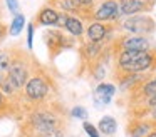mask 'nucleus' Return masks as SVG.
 Returning a JSON list of instances; mask_svg holds the SVG:
<instances>
[{"label": "nucleus", "instance_id": "obj_16", "mask_svg": "<svg viewBox=\"0 0 156 137\" xmlns=\"http://www.w3.org/2000/svg\"><path fill=\"white\" fill-rule=\"evenodd\" d=\"M116 129H118V122H116V119H112L109 115L102 117L98 124V130L102 135H112V134H116Z\"/></svg>", "mask_w": 156, "mask_h": 137}, {"label": "nucleus", "instance_id": "obj_15", "mask_svg": "<svg viewBox=\"0 0 156 137\" xmlns=\"http://www.w3.org/2000/svg\"><path fill=\"white\" fill-rule=\"evenodd\" d=\"M102 0H76L79 7V13L77 17L82 20V22H91V13L96 7L101 3Z\"/></svg>", "mask_w": 156, "mask_h": 137}, {"label": "nucleus", "instance_id": "obj_3", "mask_svg": "<svg viewBox=\"0 0 156 137\" xmlns=\"http://www.w3.org/2000/svg\"><path fill=\"white\" fill-rule=\"evenodd\" d=\"M37 63L35 60L29 55L27 52L20 49H12V59H10V65H9L7 70V77L14 82V85L17 87L19 90L24 89L25 82L32 77V74L37 69Z\"/></svg>", "mask_w": 156, "mask_h": 137}, {"label": "nucleus", "instance_id": "obj_14", "mask_svg": "<svg viewBox=\"0 0 156 137\" xmlns=\"http://www.w3.org/2000/svg\"><path fill=\"white\" fill-rule=\"evenodd\" d=\"M116 94V85L114 84H108V82H101L98 87L94 89V102L96 104H109L112 100Z\"/></svg>", "mask_w": 156, "mask_h": 137}, {"label": "nucleus", "instance_id": "obj_8", "mask_svg": "<svg viewBox=\"0 0 156 137\" xmlns=\"http://www.w3.org/2000/svg\"><path fill=\"white\" fill-rule=\"evenodd\" d=\"M118 30V23L111 22H91L84 30L87 42L94 43H111L114 40V32Z\"/></svg>", "mask_w": 156, "mask_h": 137}, {"label": "nucleus", "instance_id": "obj_27", "mask_svg": "<svg viewBox=\"0 0 156 137\" xmlns=\"http://www.w3.org/2000/svg\"><path fill=\"white\" fill-rule=\"evenodd\" d=\"M153 77H156V72H154V74H153Z\"/></svg>", "mask_w": 156, "mask_h": 137}, {"label": "nucleus", "instance_id": "obj_13", "mask_svg": "<svg viewBox=\"0 0 156 137\" xmlns=\"http://www.w3.org/2000/svg\"><path fill=\"white\" fill-rule=\"evenodd\" d=\"M62 30H66V32H67L71 37H74V39H79L81 42L84 40L82 37H84L86 27H84V22H82L77 15H69L67 13L66 22H64V29Z\"/></svg>", "mask_w": 156, "mask_h": 137}, {"label": "nucleus", "instance_id": "obj_1", "mask_svg": "<svg viewBox=\"0 0 156 137\" xmlns=\"http://www.w3.org/2000/svg\"><path fill=\"white\" fill-rule=\"evenodd\" d=\"M64 127V109H55L54 105H44L39 104L30 109L25 117L24 132L29 137H39L42 134L54 129Z\"/></svg>", "mask_w": 156, "mask_h": 137}, {"label": "nucleus", "instance_id": "obj_26", "mask_svg": "<svg viewBox=\"0 0 156 137\" xmlns=\"http://www.w3.org/2000/svg\"><path fill=\"white\" fill-rule=\"evenodd\" d=\"M0 19H2V7H0Z\"/></svg>", "mask_w": 156, "mask_h": 137}, {"label": "nucleus", "instance_id": "obj_28", "mask_svg": "<svg viewBox=\"0 0 156 137\" xmlns=\"http://www.w3.org/2000/svg\"><path fill=\"white\" fill-rule=\"evenodd\" d=\"M151 2H156V0H151Z\"/></svg>", "mask_w": 156, "mask_h": 137}, {"label": "nucleus", "instance_id": "obj_17", "mask_svg": "<svg viewBox=\"0 0 156 137\" xmlns=\"http://www.w3.org/2000/svg\"><path fill=\"white\" fill-rule=\"evenodd\" d=\"M24 27H25L24 13H17V15H14V20L10 22V27H9V35H12V37L20 35V32H22Z\"/></svg>", "mask_w": 156, "mask_h": 137}, {"label": "nucleus", "instance_id": "obj_12", "mask_svg": "<svg viewBox=\"0 0 156 137\" xmlns=\"http://www.w3.org/2000/svg\"><path fill=\"white\" fill-rule=\"evenodd\" d=\"M57 19L59 12L49 5H44L37 12L34 19V25H44V27H57Z\"/></svg>", "mask_w": 156, "mask_h": 137}, {"label": "nucleus", "instance_id": "obj_5", "mask_svg": "<svg viewBox=\"0 0 156 137\" xmlns=\"http://www.w3.org/2000/svg\"><path fill=\"white\" fill-rule=\"evenodd\" d=\"M118 30L129 33V35H139V37H149L156 32V20L151 17L139 13L131 15L118 22Z\"/></svg>", "mask_w": 156, "mask_h": 137}, {"label": "nucleus", "instance_id": "obj_25", "mask_svg": "<svg viewBox=\"0 0 156 137\" xmlns=\"http://www.w3.org/2000/svg\"><path fill=\"white\" fill-rule=\"evenodd\" d=\"M7 33H9V29H7V25H5L2 20H0V42L7 37Z\"/></svg>", "mask_w": 156, "mask_h": 137}, {"label": "nucleus", "instance_id": "obj_2", "mask_svg": "<svg viewBox=\"0 0 156 137\" xmlns=\"http://www.w3.org/2000/svg\"><path fill=\"white\" fill-rule=\"evenodd\" d=\"M114 75L131 74H154L156 72V49L143 52H119L112 55Z\"/></svg>", "mask_w": 156, "mask_h": 137}, {"label": "nucleus", "instance_id": "obj_10", "mask_svg": "<svg viewBox=\"0 0 156 137\" xmlns=\"http://www.w3.org/2000/svg\"><path fill=\"white\" fill-rule=\"evenodd\" d=\"M118 3H119L121 15H124V17L148 13L156 5V2H151V0H118Z\"/></svg>", "mask_w": 156, "mask_h": 137}, {"label": "nucleus", "instance_id": "obj_9", "mask_svg": "<svg viewBox=\"0 0 156 137\" xmlns=\"http://www.w3.org/2000/svg\"><path fill=\"white\" fill-rule=\"evenodd\" d=\"M121 20L118 0H102L91 13V22H111L118 23Z\"/></svg>", "mask_w": 156, "mask_h": 137}, {"label": "nucleus", "instance_id": "obj_19", "mask_svg": "<svg viewBox=\"0 0 156 137\" xmlns=\"http://www.w3.org/2000/svg\"><path fill=\"white\" fill-rule=\"evenodd\" d=\"M34 29H35L34 22H30L27 25V49L29 50H32V47H34Z\"/></svg>", "mask_w": 156, "mask_h": 137}, {"label": "nucleus", "instance_id": "obj_11", "mask_svg": "<svg viewBox=\"0 0 156 137\" xmlns=\"http://www.w3.org/2000/svg\"><path fill=\"white\" fill-rule=\"evenodd\" d=\"M154 129V124L149 122L146 117H133L128 122V134L131 137H146Z\"/></svg>", "mask_w": 156, "mask_h": 137}, {"label": "nucleus", "instance_id": "obj_20", "mask_svg": "<svg viewBox=\"0 0 156 137\" xmlns=\"http://www.w3.org/2000/svg\"><path fill=\"white\" fill-rule=\"evenodd\" d=\"M84 130H86V134H87L89 137H101L99 135V130H98V127H94L91 122H84Z\"/></svg>", "mask_w": 156, "mask_h": 137}, {"label": "nucleus", "instance_id": "obj_7", "mask_svg": "<svg viewBox=\"0 0 156 137\" xmlns=\"http://www.w3.org/2000/svg\"><path fill=\"white\" fill-rule=\"evenodd\" d=\"M112 55L119 52H143V50H151V40L148 37L129 35V33H119L111 42Z\"/></svg>", "mask_w": 156, "mask_h": 137}, {"label": "nucleus", "instance_id": "obj_6", "mask_svg": "<svg viewBox=\"0 0 156 137\" xmlns=\"http://www.w3.org/2000/svg\"><path fill=\"white\" fill-rule=\"evenodd\" d=\"M44 43L47 47V52L51 59H55L61 52L67 49H72L76 45V39L66 33V30L61 29H49L44 32Z\"/></svg>", "mask_w": 156, "mask_h": 137}, {"label": "nucleus", "instance_id": "obj_22", "mask_svg": "<svg viewBox=\"0 0 156 137\" xmlns=\"http://www.w3.org/2000/svg\"><path fill=\"white\" fill-rule=\"evenodd\" d=\"M39 137H66V134H64V129H54V130H49V132L42 134Z\"/></svg>", "mask_w": 156, "mask_h": 137}, {"label": "nucleus", "instance_id": "obj_18", "mask_svg": "<svg viewBox=\"0 0 156 137\" xmlns=\"http://www.w3.org/2000/svg\"><path fill=\"white\" fill-rule=\"evenodd\" d=\"M10 59H12V49L0 52V80L7 75L9 65H10Z\"/></svg>", "mask_w": 156, "mask_h": 137}, {"label": "nucleus", "instance_id": "obj_4", "mask_svg": "<svg viewBox=\"0 0 156 137\" xmlns=\"http://www.w3.org/2000/svg\"><path fill=\"white\" fill-rule=\"evenodd\" d=\"M52 90H54V85H52L49 74H45L42 67H37L35 72L32 74V77L25 82L20 95H24V99L27 102L39 105V104H44L47 100V97L51 95Z\"/></svg>", "mask_w": 156, "mask_h": 137}, {"label": "nucleus", "instance_id": "obj_21", "mask_svg": "<svg viewBox=\"0 0 156 137\" xmlns=\"http://www.w3.org/2000/svg\"><path fill=\"white\" fill-rule=\"evenodd\" d=\"M71 115L76 117V119H86V115H87V110H86L84 107L77 105V107H74V109L71 110Z\"/></svg>", "mask_w": 156, "mask_h": 137}, {"label": "nucleus", "instance_id": "obj_23", "mask_svg": "<svg viewBox=\"0 0 156 137\" xmlns=\"http://www.w3.org/2000/svg\"><path fill=\"white\" fill-rule=\"evenodd\" d=\"M5 3H7V9L10 10V13L17 15L19 13V0H5Z\"/></svg>", "mask_w": 156, "mask_h": 137}, {"label": "nucleus", "instance_id": "obj_24", "mask_svg": "<svg viewBox=\"0 0 156 137\" xmlns=\"http://www.w3.org/2000/svg\"><path fill=\"white\" fill-rule=\"evenodd\" d=\"M5 110H9V100L4 97V94L0 92V114L5 112Z\"/></svg>", "mask_w": 156, "mask_h": 137}]
</instances>
